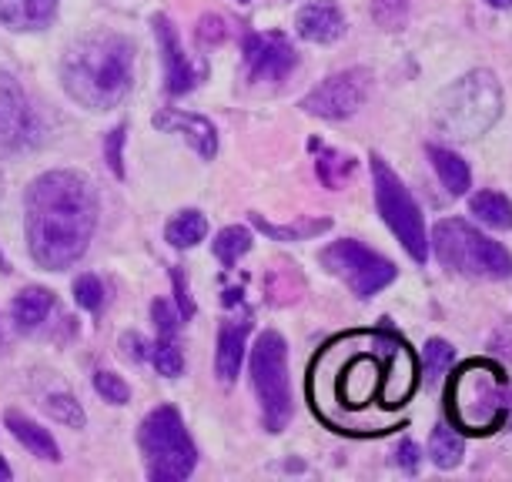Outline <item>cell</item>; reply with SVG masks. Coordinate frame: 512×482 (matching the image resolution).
Returning <instances> with one entry per match:
<instances>
[{"label": "cell", "mask_w": 512, "mask_h": 482, "mask_svg": "<svg viewBox=\"0 0 512 482\" xmlns=\"http://www.w3.org/2000/svg\"><path fill=\"white\" fill-rule=\"evenodd\" d=\"M98 225L94 185L81 171H47L27 188L24 228L31 258L47 272L74 265Z\"/></svg>", "instance_id": "obj_1"}, {"label": "cell", "mask_w": 512, "mask_h": 482, "mask_svg": "<svg viewBox=\"0 0 512 482\" xmlns=\"http://www.w3.org/2000/svg\"><path fill=\"white\" fill-rule=\"evenodd\" d=\"M64 91L94 111L118 108L134 84V44L124 34L94 31L67 47L61 64Z\"/></svg>", "instance_id": "obj_2"}, {"label": "cell", "mask_w": 512, "mask_h": 482, "mask_svg": "<svg viewBox=\"0 0 512 482\" xmlns=\"http://www.w3.org/2000/svg\"><path fill=\"white\" fill-rule=\"evenodd\" d=\"M432 248H436L439 262L459 275L496 278V282L512 275V255L506 248L499 241L486 238L462 218L439 221L436 231H432Z\"/></svg>", "instance_id": "obj_3"}, {"label": "cell", "mask_w": 512, "mask_h": 482, "mask_svg": "<svg viewBox=\"0 0 512 482\" xmlns=\"http://www.w3.org/2000/svg\"><path fill=\"white\" fill-rule=\"evenodd\" d=\"M141 449L151 482H185L195 472L198 449L175 406H158L141 422Z\"/></svg>", "instance_id": "obj_4"}, {"label": "cell", "mask_w": 512, "mask_h": 482, "mask_svg": "<svg viewBox=\"0 0 512 482\" xmlns=\"http://www.w3.org/2000/svg\"><path fill=\"white\" fill-rule=\"evenodd\" d=\"M502 114L499 81L489 71H472L442 94L439 124L452 138H479Z\"/></svg>", "instance_id": "obj_5"}, {"label": "cell", "mask_w": 512, "mask_h": 482, "mask_svg": "<svg viewBox=\"0 0 512 482\" xmlns=\"http://www.w3.org/2000/svg\"><path fill=\"white\" fill-rule=\"evenodd\" d=\"M251 385L262 402L268 432H282L292 419V385H288V349L278 332H262L251 349Z\"/></svg>", "instance_id": "obj_6"}, {"label": "cell", "mask_w": 512, "mask_h": 482, "mask_svg": "<svg viewBox=\"0 0 512 482\" xmlns=\"http://www.w3.org/2000/svg\"><path fill=\"white\" fill-rule=\"evenodd\" d=\"M328 399L342 412L365 409L369 402H379L382 379H385V335H369V349L349 352L328 372Z\"/></svg>", "instance_id": "obj_7"}, {"label": "cell", "mask_w": 512, "mask_h": 482, "mask_svg": "<svg viewBox=\"0 0 512 482\" xmlns=\"http://www.w3.org/2000/svg\"><path fill=\"white\" fill-rule=\"evenodd\" d=\"M372 178H375V201H379L382 221L395 231V238L412 255V262L422 265L429 258V238H425V221L419 205H415L399 175L385 165L379 154H372Z\"/></svg>", "instance_id": "obj_8"}, {"label": "cell", "mask_w": 512, "mask_h": 482, "mask_svg": "<svg viewBox=\"0 0 512 482\" xmlns=\"http://www.w3.org/2000/svg\"><path fill=\"white\" fill-rule=\"evenodd\" d=\"M318 262H322L332 275L342 278L359 298H372L395 278V265L389 258L375 255L372 248H365L362 241H355V238L332 241L328 248H322Z\"/></svg>", "instance_id": "obj_9"}, {"label": "cell", "mask_w": 512, "mask_h": 482, "mask_svg": "<svg viewBox=\"0 0 512 482\" xmlns=\"http://www.w3.org/2000/svg\"><path fill=\"white\" fill-rule=\"evenodd\" d=\"M369 98V71H342L335 77H328L318 88L302 101V108L315 118L325 121H342L352 118Z\"/></svg>", "instance_id": "obj_10"}, {"label": "cell", "mask_w": 512, "mask_h": 482, "mask_svg": "<svg viewBox=\"0 0 512 482\" xmlns=\"http://www.w3.org/2000/svg\"><path fill=\"white\" fill-rule=\"evenodd\" d=\"M37 141V114L11 74L0 71V151H21Z\"/></svg>", "instance_id": "obj_11"}, {"label": "cell", "mask_w": 512, "mask_h": 482, "mask_svg": "<svg viewBox=\"0 0 512 482\" xmlns=\"http://www.w3.org/2000/svg\"><path fill=\"white\" fill-rule=\"evenodd\" d=\"M241 54H245V71L251 81H285L288 71L298 64L295 47L282 34H248Z\"/></svg>", "instance_id": "obj_12"}, {"label": "cell", "mask_w": 512, "mask_h": 482, "mask_svg": "<svg viewBox=\"0 0 512 482\" xmlns=\"http://www.w3.org/2000/svg\"><path fill=\"white\" fill-rule=\"evenodd\" d=\"M415 385H419V362L405 349L402 339H389L385 335V379L379 392L382 409H402L412 399Z\"/></svg>", "instance_id": "obj_13"}, {"label": "cell", "mask_w": 512, "mask_h": 482, "mask_svg": "<svg viewBox=\"0 0 512 482\" xmlns=\"http://www.w3.org/2000/svg\"><path fill=\"white\" fill-rule=\"evenodd\" d=\"M154 34H158V44H161V54H164V91L188 94L201 81V71L188 61L185 51H181L175 24H171L164 14H158L154 17Z\"/></svg>", "instance_id": "obj_14"}, {"label": "cell", "mask_w": 512, "mask_h": 482, "mask_svg": "<svg viewBox=\"0 0 512 482\" xmlns=\"http://www.w3.org/2000/svg\"><path fill=\"white\" fill-rule=\"evenodd\" d=\"M161 131H175V134H185V141L195 148L201 158L211 161L218 154V131L215 124L208 118H201V114H185V111H161L158 118H154Z\"/></svg>", "instance_id": "obj_15"}, {"label": "cell", "mask_w": 512, "mask_h": 482, "mask_svg": "<svg viewBox=\"0 0 512 482\" xmlns=\"http://www.w3.org/2000/svg\"><path fill=\"white\" fill-rule=\"evenodd\" d=\"M251 312H245L235 322H225L218 332V355H215V372L218 379L231 385L238 379V369H241V359H245V342H248V332H251Z\"/></svg>", "instance_id": "obj_16"}, {"label": "cell", "mask_w": 512, "mask_h": 482, "mask_svg": "<svg viewBox=\"0 0 512 482\" xmlns=\"http://www.w3.org/2000/svg\"><path fill=\"white\" fill-rule=\"evenodd\" d=\"M298 34L315 44H332L345 34V17L335 0H312L298 11Z\"/></svg>", "instance_id": "obj_17"}, {"label": "cell", "mask_w": 512, "mask_h": 482, "mask_svg": "<svg viewBox=\"0 0 512 482\" xmlns=\"http://www.w3.org/2000/svg\"><path fill=\"white\" fill-rule=\"evenodd\" d=\"M57 14V0H0V24L11 31H41Z\"/></svg>", "instance_id": "obj_18"}, {"label": "cell", "mask_w": 512, "mask_h": 482, "mask_svg": "<svg viewBox=\"0 0 512 482\" xmlns=\"http://www.w3.org/2000/svg\"><path fill=\"white\" fill-rule=\"evenodd\" d=\"M51 305H54V295L47 292V288H24V292L17 295L14 305H11L14 325L21 332H34L37 325L51 315Z\"/></svg>", "instance_id": "obj_19"}, {"label": "cell", "mask_w": 512, "mask_h": 482, "mask_svg": "<svg viewBox=\"0 0 512 482\" xmlns=\"http://www.w3.org/2000/svg\"><path fill=\"white\" fill-rule=\"evenodd\" d=\"M4 426L14 432L17 439H21V446L27 449V452H34V456H41V459H47V462H57L61 459V452H57V442L47 436V432L41 429V426H34L31 419H24L21 412H7L4 416Z\"/></svg>", "instance_id": "obj_20"}, {"label": "cell", "mask_w": 512, "mask_h": 482, "mask_svg": "<svg viewBox=\"0 0 512 482\" xmlns=\"http://www.w3.org/2000/svg\"><path fill=\"white\" fill-rule=\"evenodd\" d=\"M429 158H432V168L439 171V178L446 181L449 195H466L472 185V171L466 165V158H459V154L449 148H436V144L429 148Z\"/></svg>", "instance_id": "obj_21"}, {"label": "cell", "mask_w": 512, "mask_h": 482, "mask_svg": "<svg viewBox=\"0 0 512 482\" xmlns=\"http://www.w3.org/2000/svg\"><path fill=\"white\" fill-rule=\"evenodd\" d=\"M429 456L439 469H456L462 462V456H466V442H462V436L452 426L439 422V426L432 429V439H429Z\"/></svg>", "instance_id": "obj_22"}, {"label": "cell", "mask_w": 512, "mask_h": 482, "mask_svg": "<svg viewBox=\"0 0 512 482\" xmlns=\"http://www.w3.org/2000/svg\"><path fill=\"white\" fill-rule=\"evenodd\" d=\"M472 215H476L482 225L496 228V231H509L512 228V201L499 191H479L472 198Z\"/></svg>", "instance_id": "obj_23"}, {"label": "cell", "mask_w": 512, "mask_h": 482, "mask_svg": "<svg viewBox=\"0 0 512 482\" xmlns=\"http://www.w3.org/2000/svg\"><path fill=\"white\" fill-rule=\"evenodd\" d=\"M205 235H208V218L201 215V211H181V215L171 218L168 228H164V238H168L175 248L198 245Z\"/></svg>", "instance_id": "obj_24"}, {"label": "cell", "mask_w": 512, "mask_h": 482, "mask_svg": "<svg viewBox=\"0 0 512 482\" xmlns=\"http://www.w3.org/2000/svg\"><path fill=\"white\" fill-rule=\"evenodd\" d=\"M251 225H255L258 231H265L268 238H275V241H305V238H312V235H322V231L332 228V221H295V225H288V228H275V225H268V221L262 215H251Z\"/></svg>", "instance_id": "obj_25"}, {"label": "cell", "mask_w": 512, "mask_h": 482, "mask_svg": "<svg viewBox=\"0 0 512 482\" xmlns=\"http://www.w3.org/2000/svg\"><path fill=\"white\" fill-rule=\"evenodd\" d=\"M355 171V158L342 151H318V178L325 181L328 188H338L345 178Z\"/></svg>", "instance_id": "obj_26"}, {"label": "cell", "mask_w": 512, "mask_h": 482, "mask_svg": "<svg viewBox=\"0 0 512 482\" xmlns=\"http://www.w3.org/2000/svg\"><path fill=\"white\" fill-rule=\"evenodd\" d=\"M251 248V231H245V228H238V225H231V228H225L221 235L215 238V255L225 262V268H231L238 262L241 255H245Z\"/></svg>", "instance_id": "obj_27"}, {"label": "cell", "mask_w": 512, "mask_h": 482, "mask_svg": "<svg viewBox=\"0 0 512 482\" xmlns=\"http://www.w3.org/2000/svg\"><path fill=\"white\" fill-rule=\"evenodd\" d=\"M47 412H51V419L64 422L67 429H84V409L74 395H47Z\"/></svg>", "instance_id": "obj_28"}, {"label": "cell", "mask_w": 512, "mask_h": 482, "mask_svg": "<svg viewBox=\"0 0 512 482\" xmlns=\"http://www.w3.org/2000/svg\"><path fill=\"white\" fill-rule=\"evenodd\" d=\"M151 362H154V369L161 375H168V379H175V375H181V369H185V359H181V349L175 339H161L154 345Z\"/></svg>", "instance_id": "obj_29"}, {"label": "cell", "mask_w": 512, "mask_h": 482, "mask_svg": "<svg viewBox=\"0 0 512 482\" xmlns=\"http://www.w3.org/2000/svg\"><path fill=\"white\" fill-rule=\"evenodd\" d=\"M372 14L382 27L399 31V27H405V17H409V0H372Z\"/></svg>", "instance_id": "obj_30"}, {"label": "cell", "mask_w": 512, "mask_h": 482, "mask_svg": "<svg viewBox=\"0 0 512 482\" xmlns=\"http://www.w3.org/2000/svg\"><path fill=\"white\" fill-rule=\"evenodd\" d=\"M74 298L81 308H88V312H98L104 305V285L98 275H81L74 282Z\"/></svg>", "instance_id": "obj_31"}, {"label": "cell", "mask_w": 512, "mask_h": 482, "mask_svg": "<svg viewBox=\"0 0 512 482\" xmlns=\"http://www.w3.org/2000/svg\"><path fill=\"white\" fill-rule=\"evenodd\" d=\"M94 389H98L101 399L118 402V406H124V402L131 399L128 382H124L121 375H114V372H98V375H94Z\"/></svg>", "instance_id": "obj_32"}, {"label": "cell", "mask_w": 512, "mask_h": 482, "mask_svg": "<svg viewBox=\"0 0 512 482\" xmlns=\"http://www.w3.org/2000/svg\"><path fill=\"white\" fill-rule=\"evenodd\" d=\"M452 359H456V349H452L449 342L442 339H432L429 345H425V372L436 379V375H442L452 365Z\"/></svg>", "instance_id": "obj_33"}, {"label": "cell", "mask_w": 512, "mask_h": 482, "mask_svg": "<svg viewBox=\"0 0 512 482\" xmlns=\"http://www.w3.org/2000/svg\"><path fill=\"white\" fill-rule=\"evenodd\" d=\"M151 315H154V325H158L161 339H175L178 318H175V312H171V305L168 302H154L151 305Z\"/></svg>", "instance_id": "obj_34"}, {"label": "cell", "mask_w": 512, "mask_h": 482, "mask_svg": "<svg viewBox=\"0 0 512 482\" xmlns=\"http://www.w3.org/2000/svg\"><path fill=\"white\" fill-rule=\"evenodd\" d=\"M228 37V24L221 21V17H205L198 27V41L201 44H218V41H225Z\"/></svg>", "instance_id": "obj_35"}, {"label": "cell", "mask_w": 512, "mask_h": 482, "mask_svg": "<svg viewBox=\"0 0 512 482\" xmlns=\"http://www.w3.org/2000/svg\"><path fill=\"white\" fill-rule=\"evenodd\" d=\"M121 144H124V128H114L108 134V168L114 175H124V165H121Z\"/></svg>", "instance_id": "obj_36"}, {"label": "cell", "mask_w": 512, "mask_h": 482, "mask_svg": "<svg viewBox=\"0 0 512 482\" xmlns=\"http://www.w3.org/2000/svg\"><path fill=\"white\" fill-rule=\"evenodd\" d=\"M171 278H175V298H178V305H181V318H191V315H195V305H191V295H188V285H185V272L175 268Z\"/></svg>", "instance_id": "obj_37"}, {"label": "cell", "mask_w": 512, "mask_h": 482, "mask_svg": "<svg viewBox=\"0 0 512 482\" xmlns=\"http://www.w3.org/2000/svg\"><path fill=\"white\" fill-rule=\"evenodd\" d=\"M395 456H399V466L405 469V472H419V446H415L412 439H402L399 442V452H395Z\"/></svg>", "instance_id": "obj_38"}, {"label": "cell", "mask_w": 512, "mask_h": 482, "mask_svg": "<svg viewBox=\"0 0 512 482\" xmlns=\"http://www.w3.org/2000/svg\"><path fill=\"white\" fill-rule=\"evenodd\" d=\"M124 342L134 345V349H131L134 359H151V349H154V345H151V342H144L141 335H128V339H124Z\"/></svg>", "instance_id": "obj_39"}, {"label": "cell", "mask_w": 512, "mask_h": 482, "mask_svg": "<svg viewBox=\"0 0 512 482\" xmlns=\"http://www.w3.org/2000/svg\"><path fill=\"white\" fill-rule=\"evenodd\" d=\"M0 482H11V466L4 462V456H0Z\"/></svg>", "instance_id": "obj_40"}, {"label": "cell", "mask_w": 512, "mask_h": 482, "mask_svg": "<svg viewBox=\"0 0 512 482\" xmlns=\"http://www.w3.org/2000/svg\"><path fill=\"white\" fill-rule=\"evenodd\" d=\"M492 7H512V0H489Z\"/></svg>", "instance_id": "obj_41"}, {"label": "cell", "mask_w": 512, "mask_h": 482, "mask_svg": "<svg viewBox=\"0 0 512 482\" xmlns=\"http://www.w3.org/2000/svg\"><path fill=\"white\" fill-rule=\"evenodd\" d=\"M241 4H248V0H241Z\"/></svg>", "instance_id": "obj_42"}]
</instances>
